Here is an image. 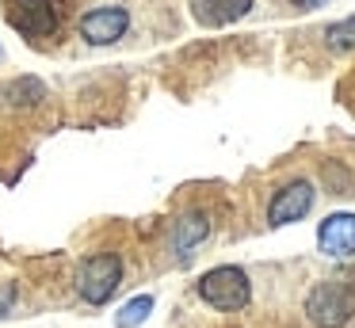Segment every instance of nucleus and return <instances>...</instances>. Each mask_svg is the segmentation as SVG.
Returning <instances> with one entry per match:
<instances>
[{"label": "nucleus", "instance_id": "f257e3e1", "mask_svg": "<svg viewBox=\"0 0 355 328\" xmlns=\"http://www.w3.org/2000/svg\"><path fill=\"white\" fill-rule=\"evenodd\" d=\"M306 313L317 328H344L355 317V290L340 279L317 282L306 294Z\"/></svg>", "mask_w": 355, "mask_h": 328}, {"label": "nucleus", "instance_id": "f03ea898", "mask_svg": "<svg viewBox=\"0 0 355 328\" xmlns=\"http://www.w3.org/2000/svg\"><path fill=\"white\" fill-rule=\"evenodd\" d=\"M123 282V259L115 252H92L77 267V294L88 305H107Z\"/></svg>", "mask_w": 355, "mask_h": 328}, {"label": "nucleus", "instance_id": "7ed1b4c3", "mask_svg": "<svg viewBox=\"0 0 355 328\" xmlns=\"http://www.w3.org/2000/svg\"><path fill=\"white\" fill-rule=\"evenodd\" d=\"M199 297L207 305L222 313H233V309H245L248 297H252V282L241 267L233 264H222V267H210L207 275L199 279Z\"/></svg>", "mask_w": 355, "mask_h": 328}, {"label": "nucleus", "instance_id": "20e7f679", "mask_svg": "<svg viewBox=\"0 0 355 328\" xmlns=\"http://www.w3.org/2000/svg\"><path fill=\"white\" fill-rule=\"evenodd\" d=\"M4 19H8L12 31H19L24 38L39 42V38L58 35L62 8H58V0H8L4 4Z\"/></svg>", "mask_w": 355, "mask_h": 328}, {"label": "nucleus", "instance_id": "39448f33", "mask_svg": "<svg viewBox=\"0 0 355 328\" xmlns=\"http://www.w3.org/2000/svg\"><path fill=\"white\" fill-rule=\"evenodd\" d=\"M77 31H80V38H85L88 46H111V42H119V38L130 31V12L119 8V4L92 8V12L80 15Z\"/></svg>", "mask_w": 355, "mask_h": 328}, {"label": "nucleus", "instance_id": "423d86ee", "mask_svg": "<svg viewBox=\"0 0 355 328\" xmlns=\"http://www.w3.org/2000/svg\"><path fill=\"white\" fill-rule=\"evenodd\" d=\"M313 183L309 180H294V183H283V187L271 195V206H268V225H291V221H302L309 210H313Z\"/></svg>", "mask_w": 355, "mask_h": 328}, {"label": "nucleus", "instance_id": "0eeeda50", "mask_svg": "<svg viewBox=\"0 0 355 328\" xmlns=\"http://www.w3.org/2000/svg\"><path fill=\"white\" fill-rule=\"evenodd\" d=\"M317 244L324 256H352L355 252V214H329L317 225Z\"/></svg>", "mask_w": 355, "mask_h": 328}, {"label": "nucleus", "instance_id": "6e6552de", "mask_svg": "<svg viewBox=\"0 0 355 328\" xmlns=\"http://www.w3.org/2000/svg\"><path fill=\"white\" fill-rule=\"evenodd\" d=\"M252 12V0H191V15L202 27H225Z\"/></svg>", "mask_w": 355, "mask_h": 328}, {"label": "nucleus", "instance_id": "1a4fd4ad", "mask_svg": "<svg viewBox=\"0 0 355 328\" xmlns=\"http://www.w3.org/2000/svg\"><path fill=\"white\" fill-rule=\"evenodd\" d=\"M207 236H210V218H207V210H187L184 218L176 221V229H172V248H176L180 259H191V252L199 248Z\"/></svg>", "mask_w": 355, "mask_h": 328}, {"label": "nucleus", "instance_id": "9d476101", "mask_svg": "<svg viewBox=\"0 0 355 328\" xmlns=\"http://www.w3.org/2000/svg\"><path fill=\"white\" fill-rule=\"evenodd\" d=\"M0 99H4L8 107H35V103L46 99V84H42L39 76H19V80H12V84L0 88Z\"/></svg>", "mask_w": 355, "mask_h": 328}, {"label": "nucleus", "instance_id": "9b49d317", "mask_svg": "<svg viewBox=\"0 0 355 328\" xmlns=\"http://www.w3.org/2000/svg\"><path fill=\"white\" fill-rule=\"evenodd\" d=\"M149 313H153V297H149V294H138V297H130V302H126L123 309L115 313V325H119V328H138L141 320L149 317Z\"/></svg>", "mask_w": 355, "mask_h": 328}, {"label": "nucleus", "instance_id": "f8f14e48", "mask_svg": "<svg viewBox=\"0 0 355 328\" xmlns=\"http://www.w3.org/2000/svg\"><path fill=\"white\" fill-rule=\"evenodd\" d=\"M324 42H329L332 50H355V15L324 27Z\"/></svg>", "mask_w": 355, "mask_h": 328}, {"label": "nucleus", "instance_id": "ddd939ff", "mask_svg": "<svg viewBox=\"0 0 355 328\" xmlns=\"http://www.w3.org/2000/svg\"><path fill=\"white\" fill-rule=\"evenodd\" d=\"M294 4H298V8H321L324 0H294Z\"/></svg>", "mask_w": 355, "mask_h": 328}]
</instances>
